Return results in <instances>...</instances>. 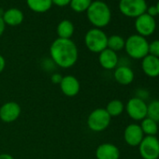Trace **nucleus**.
Masks as SVG:
<instances>
[{
	"label": "nucleus",
	"mask_w": 159,
	"mask_h": 159,
	"mask_svg": "<svg viewBox=\"0 0 159 159\" xmlns=\"http://www.w3.org/2000/svg\"><path fill=\"white\" fill-rule=\"evenodd\" d=\"M113 77H114V80L119 84L129 85L134 81L135 74L132 68H130L128 66L121 65V66H118L114 69Z\"/></svg>",
	"instance_id": "4468645a"
},
{
	"label": "nucleus",
	"mask_w": 159,
	"mask_h": 159,
	"mask_svg": "<svg viewBox=\"0 0 159 159\" xmlns=\"http://www.w3.org/2000/svg\"><path fill=\"white\" fill-rule=\"evenodd\" d=\"M141 60V68L146 76L149 78L159 76V58L148 54Z\"/></svg>",
	"instance_id": "dca6fc26"
},
{
	"label": "nucleus",
	"mask_w": 159,
	"mask_h": 159,
	"mask_svg": "<svg viewBox=\"0 0 159 159\" xmlns=\"http://www.w3.org/2000/svg\"><path fill=\"white\" fill-rule=\"evenodd\" d=\"M74 25L72 24V22H70L69 20H63L61 21L56 28V32L58 35V38L60 39H71V37L74 34Z\"/></svg>",
	"instance_id": "a211bd4d"
},
{
	"label": "nucleus",
	"mask_w": 159,
	"mask_h": 159,
	"mask_svg": "<svg viewBox=\"0 0 159 159\" xmlns=\"http://www.w3.org/2000/svg\"><path fill=\"white\" fill-rule=\"evenodd\" d=\"M125 40L123 37L119 35H112L111 37H108L107 48L117 52L125 49Z\"/></svg>",
	"instance_id": "4be33fe9"
},
{
	"label": "nucleus",
	"mask_w": 159,
	"mask_h": 159,
	"mask_svg": "<svg viewBox=\"0 0 159 159\" xmlns=\"http://www.w3.org/2000/svg\"><path fill=\"white\" fill-rule=\"evenodd\" d=\"M146 13L149 14L150 16L153 17V18H154V16L158 15L157 9H156L155 6H150V7H148V8H147V11H146Z\"/></svg>",
	"instance_id": "c85d7f7f"
},
{
	"label": "nucleus",
	"mask_w": 159,
	"mask_h": 159,
	"mask_svg": "<svg viewBox=\"0 0 159 159\" xmlns=\"http://www.w3.org/2000/svg\"><path fill=\"white\" fill-rule=\"evenodd\" d=\"M89 22L96 28H102L107 26L111 20V11L110 7L103 1L97 0L91 3L86 11Z\"/></svg>",
	"instance_id": "f03ea898"
},
{
	"label": "nucleus",
	"mask_w": 159,
	"mask_h": 159,
	"mask_svg": "<svg viewBox=\"0 0 159 159\" xmlns=\"http://www.w3.org/2000/svg\"><path fill=\"white\" fill-rule=\"evenodd\" d=\"M84 42L90 52L99 53L107 49L108 36L100 28L95 27L87 31L84 37Z\"/></svg>",
	"instance_id": "20e7f679"
},
{
	"label": "nucleus",
	"mask_w": 159,
	"mask_h": 159,
	"mask_svg": "<svg viewBox=\"0 0 159 159\" xmlns=\"http://www.w3.org/2000/svg\"><path fill=\"white\" fill-rule=\"evenodd\" d=\"M140 127L144 136H156L158 133V123L146 117L140 121Z\"/></svg>",
	"instance_id": "aec40b11"
},
{
	"label": "nucleus",
	"mask_w": 159,
	"mask_h": 159,
	"mask_svg": "<svg viewBox=\"0 0 159 159\" xmlns=\"http://www.w3.org/2000/svg\"><path fill=\"white\" fill-rule=\"evenodd\" d=\"M149 54L159 58V39H155L149 43Z\"/></svg>",
	"instance_id": "393cba45"
},
{
	"label": "nucleus",
	"mask_w": 159,
	"mask_h": 159,
	"mask_svg": "<svg viewBox=\"0 0 159 159\" xmlns=\"http://www.w3.org/2000/svg\"><path fill=\"white\" fill-rule=\"evenodd\" d=\"M50 55L56 66L62 68H69L77 63L79 52L75 42L71 39L58 38L51 44Z\"/></svg>",
	"instance_id": "f257e3e1"
},
{
	"label": "nucleus",
	"mask_w": 159,
	"mask_h": 159,
	"mask_svg": "<svg viewBox=\"0 0 159 159\" xmlns=\"http://www.w3.org/2000/svg\"><path fill=\"white\" fill-rule=\"evenodd\" d=\"M148 8L146 0H120L121 13L129 18H137L146 12Z\"/></svg>",
	"instance_id": "423d86ee"
},
{
	"label": "nucleus",
	"mask_w": 159,
	"mask_h": 159,
	"mask_svg": "<svg viewBox=\"0 0 159 159\" xmlns=\"http://www.w3.org/2000/svg\"><path fill=\"white\" fill-rule=\"evenodd\" d=\"M98 62L103 68L107 70H111L115 69L118 66L119 57L117 55V52L107 48L101 52H99Z\"/></svg>",
	"instance_id": "2eb2a0df"
},
{
	"label": "nucleus",
	"mask_w": 159,
	"mask_h": 159,
	"mask_svg": "<svg viewBox=\"0 0 159 159\" xmlns=\"http://www.w3.org/2000/svg\"><path fill=\"white\" fill-rule=\"evenodd\" d=\"M155 7H156V9H157V12H158V15H159V1L157 2V4L155 5Z\"/></svg>",
	"instance_id": "473e14b6"
},
{
	"label": "nucleus",
	"mask_w": 159,
	"mask_h": 159,
	"mask_svg": "<svg viewBox=\"0 0 159 159\" xmlns=\"http://www.w3.org/2000/svg\"><path fill=\"white\" fill-rule=\"evenodd\" d=\"M62 79H63V76L61 74H59V73H53L51 76V82L53 84H60Z\"/></svg>",
	"instance_id": "a878e982"
},
{
	"label": "nucleus",
	"mask_w": 159,
	"mask_h": 159,
	"mask_svg": "<svg viewBox=\"0 0 159 159\" xmlns=\"http://www.w3.org/2000/svg\"><path fill=\"white\" fill-rule=\"evenodd\" d=\"M136 97L139 98H140V99H142V100H145L147 98H149V92H148V90H146V89L140 88V89L138 90L137 96H136Z\"/></svg>",
	"instance_id": "bb28decb"
},
{
	"label": "nucleus",
	"mask_w": 159,
	"mask_h": 159,
	"mask_svg": "<svg viewBox=\"0 0 159 159\" xmlns=\"http://www.w3.org/2000/svg\"><path fill=\"white\" fill-rule=\"evenodd\" d=\"M125 50L133 59H143L149 54V42L146 38L138 34L131 35L125 39Z\"/></svg>",
	"instance_id": "7ed1b4c3"
},
{
	"label": "nucleus",
	"mask_w": 159,
	"mask_h": 159,
	"mask_svg": "<svg viewBox=\"0 0 159 159\" xmlns=\"http://www.w3.org/2000/svg\"><path fill=\"white\" fill-rule=\"evenodd\" d=\"M5 27H6V25L4 23V20L2 18V15H0V37H1L5 31Z\"/></svg>",
	"instance_id": "c756f323"
},
{
	"label": "nucleus",
	"mask_w": 159,
	"mask_h": 159,
	"mask_svg": "<svg viewBox=\"0 0 159 159\" xmlns=\"http://www.w3.org/2000/svg\"><path fill=\"white\" fill-rule=\"evenodd\" d=\"M144 137L141 127L138 124H130L125 128L124 139L125 143L131 147L139 146Z\"/></svg>",
	"instance_id": "9b49d317"
},
{
	"label": "nucleus",
	"mask_w": 159,
	"mask_h": 159,
	"mask_svg": "<svg viewBox=\"0 0 159 159\" xmlns=\"http://www.w3.org/2000/svg\"><path fill=\"white\" fill-rule=\"evenodd\" d=\"M5 67H6V60L1 54H0V73L3 72Z\"/></svg>",
	"instance_id": "7c9ffc66"
},
{
	"label": "nucleus",
	"mask_w": 159,
	"mask_h": 159,
	"mask_svg": "<svg viewBox=\"0 0 159 159\" xmlns=\"http://www.w3.org/2000/svg\"><path fill=\"white\" fill-rule=\"evenodd\" d=\"M2 18L4 20L5 25H11V26H16L23 23L24 13L21 10L12 8V9L6 11L2 15Z\"/></svg>",
	"instance_id": "f3484780"
},
{
	"label": "nucleus",
	"mask_w": 159,
	"mask_h": 159,
	"mask_svg": "<svg viewBox=\"0 0 159 159\" xmlns=\"http://www.w3.org/2000/svg\"><path fill=\"white\" fill-rule=\"evenodd\" d=\"M138 147L142 159L159 158V139L156 136H145Z\"/></svg>",
	"instance_id": "0eeeda50"
},
{
	"label": "nucleus",
	"mask_w": 159,
	"mask_h": 159,
	"mask_svg": "<svg viewBox=\"0 0 159 159\" xmlns=\"http://www.w3.org/2000/svg\"><path fill=\"white\" fill-rule=\"evenodd\" d=\"M59 86L62 93L68 98L77 96L81 90V84H80L79 80L73 75L63 76Z\"/></svg>",
	"instance_id": "f8f14e48"
},
{
	"label": "nucleus",
	"mask_w": 159,
	"mask_h": 159,
	"mask_svg": "<svg viewBox=\"0 0 159 159\" xmlns=\"http://www.w3.org/2000/svg\"><path fill=\"white\" fill-rule=\"evenodd\" d=\"M111 120V117L104 108H98L88 115L87 125L94 132H102L109 127Z\"/></svg>",
	"instance_id": "39448f33"
},
{
	"label": "nucleus",
	"mask_w": 159,
	"mask_h": 159,
	"mask_svg": "<svg viewBox=\"0 0 159 159\" xmlns=\"http://www.w3.org/2000/svg\"><path fill=\"white\" fill-rule=\"evenodd\" d=\"M26 4L31 11L39 13L48 11L52 6V0H26Z\"/></svg>",
	"instance_id": "6ab92c4d"
},
{
	"label": "nucleus",
	"mask_w": 159,
	"mask_h": 159,
	"mask_svg": "<svg viewBox=\"0 0 159 159\" xmlns=\"http://www.w3.org/2000/svg\"><path fill=\"white\" fill-rule=\"evenodd\" d=\"M0 159H14L12 155L9 153H1L0 154Z\"/></svg>",
	"instance_id": "2f4dec72"
},
{
	"label": "nucleus",
	"mask_w": 159,
	"mask_h": 159,
	"mask_svg": "<svg viewBox=\"0 0 159 159\" xmlns=\"http://www.w3.org/2000/svg\"><path fill=\"white\" fill-rule=\"evenodd\" d=\"M135 28L138 35L146 38L154 33L156 29V22L153 17L150 16L145 12L136 18Z\"/></svg>",
	"instance_id": "1a4fd4ad"
},
{
	"label": "nucleus",
	"mask_w": 159,
	"mask_h": 159,
	"mask_svg": "<svg viewBox=\"0 0 159 159\" xmlns=\"http://www.w3.org/2000/svg\"><path fill=\"white\" fill-rule=\"evenodd\" d=\"M125 110L127 115L134 121H142L147 117V103L137 97L127 101Z\"/></svg>",
	"instance_id": "6e6552de"
},
{
	"label": "nucleus",
	"mask_w": 159,
	"mask_h": 159,
	"mask_svg": "<svg viewBox=\"0 0 159 159\" xmlns=\"http://www.w3.org/2000/svg\"><path fill=\"white\" fill-rule=\"evenodd\" d=\"M105 110L107 111V112L110 114L111 117H117L124 112L125 104L119 99H112L107 104Z\"/></svg>",
	"instance_id": "412c9836"
},
{
	"label": "nucleus",
	"mask_w": 159,
	"mask_h": 159,
	"mask_svg": "<svg viewBox=\"0 0 159 159\" xmlns=\"http://www.w3.org/2000/svg\"><path fill=\"white\" fill-rule=\"evenodd\" d=\"M147 117L153 120L156 123H159V100H152L147 104Z\"/></svg>",
	"instance_id": "5701e85b"
},
{
	"label": "nucleus",
	"mask_w": 159,
	"mask_h": 159,
	"mask_svg": "<svg viewBox=\"0 0 159 159\" xmlns=\"http://www.w3.org/2000/svg\"><path fill=\"white\" fill-rule=\"evenodd\" d=\"M21 106L14 102L9 101L0 107V119L4 123H13L21 115Z\"/></svg>",
	"instance_id": "9d476101"
},
{
	"label": "nucleus",
	"mask_w": 159,
	"mask_h": 159,
	"mask_svg": "<svg viewBox=\"0 0 159 159\" xmlns=\"http://www.w3.org/2000/svg\"><path fill=\"white\" fill-rule=\"evenodd\" d=\"M71 0H52V5H55L57 7H66L70 4Z\"/></svg>",
	"instance_id": "cd10ccee"
},
{
	"label": "nucleus",
	"mask_w": 159,
	"mask_h": 159,
	"mask_svg": "<svg viewBox=\"0 0 159 159\" xmlns=\"http://www.w3.org/2000/svg\"><path fill=\"white\" fill-rule=\"evenodd\" d=\"M96 157L97 159H120V150L113 143H102L96 150Z\"/></svg>",
	"instance_id": "ddd939ff"
},
{
	"label": "nucleus",
	"mask_w": 159,
	"mask_h": 159,
	"mask_svg": "<svg viewBox=\"0 0 159 159\" xmlns=\"http://www.w3.org/2000/svg\"><path fill=\"white\" fill-rule=\"evenodd\" d=\"M92 2V0H71L69 6L75 12L81 13L86 11Z\"/></svg>",
	"instance_id": "b1692460"
}]
</instances>
